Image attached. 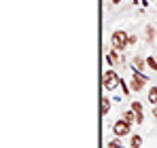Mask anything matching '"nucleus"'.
<instances>
[{
	"mask_svg": "<svg viewBox=\"0 0 157 148\" xmlns=\"http://www.w3.org/2000/svg\"><path fill=\"white\" fill-rule=\"evenodd\" d=\"M128 34L123 32V30H117V32H113V36H110V43H113V47L117 51H121V49H125L128 47Z\"/></svg>",
	"mask_w": 157,
	"mask_h": 148,
	"instance_id": "nucleus-1",
	"label": "nucleus"
},
{
	"mask_svg": "<svg viewBox=\"0 0 157 148\" xmlns=\"http://www.w3.org/2000/svg\"><path fill=\"white\" fill-rule=\"evenodd\" d=\"M102 85H104L106 91H113L117 85H121V78L113 72V70H108V72H104V76H102Z\"/></svg>",
	"mask_w": 157,
	"mask_h": 148,
	"instance_id": "nucleus-2",
	"label": "nucleus"
},
{
	"mask_svg": "<svg viewBox=\"0 0 157 148\" xmlns=\"http://www.w3.org/2000/svg\"><path fill=\"white\" fill-rule=\"evenodd\" d=\"M130 127H132V125L128 123L125 119H121V121H117V123L113 125V133H115L117 138H123V135L130 133Z\"/></svg>",
	"mask_w": 157,
	"mask_h": 148,
	"instance_id": "nucleus-3",
	"label": "nucleus"
},
{
	"mask_svg": "<svg viewBox=\"0 0 157 148\" xmlns=\"http://www.w3.org/2000/svg\"><path fill=\"white\" fill-rule=\"evenodd\" d=\"M144 83H147V76L140 72H134V76H132V89L134 91H140L142 87H144Z\"/></svg>",
	"mask_w": 157,
	"mask_h": 148,
	"instance_id": "nucleus-4",
	"label": "nucleus"
},
{
	"mask_svg": "<svg viewBox=\"0 0 157 148\" xmlns=\"http://www.w3.org/2000/svg\"><path fill=\"white\" fill-rule=\"evenodd\" d=\"M132 110L136 112V123H142V121H144V119H142V104H140V102H134V104H132Z\"/></svg>",
	"mask_w": 157,
	"mask_h": 148,
	"instance_id": "nucleus-5",
	"label": "nucleus"
},
{
	"mask_svg": "<svg viewBox=\"0 0 157 148\" xmlns=\"http://www.w3.org/2000/svg\"><path fill=\"white\" fill-rule=\"evenodd\" d=\"M100 112H102V114H108V112H110V99L106 98H102V102H100Z\"/></svg>",
	"mask_w": 157,
	"mask_h": 148,
	"instance_id": "nucleus-6",
	"label": "nucleus"
},
{
	"mask_svg": "<svg viewBox=\"0 0 157 148\" xmlns=\"http://www.w3.org/2000/svg\"><path fill=\"white\" fill-rule=\"evenodd\" d=\"M130 148H142V138H140V135H132Z\"/></svg>",
	"mask_w": 157,
	"mask_h": 148,
	"instance_id": "nucleus-7",
	"label": "nucleus"
},
{
	"mask_svg": "<svg viewBox=\"0 0 157 148\" xmlns=\"http://www.w3.org/2000/svg\"><path fill=\"white\" fill-rule=\"evenodd\" d=\"M147 98H149V102H151V104H155V106H157V87L149 89V95H147Z\"/></svg>",
	"mask_w": 157,
	"mask_h": 148,
	"instance_id": "nucleus-8",
	"label": "nucleus"
},
{
	"mask_svg": "<svg viewBox=\"0 0 157 148\" xmlns=\"http://www.w3.org/2000/svg\"><path fill=\"white\" fill-rule=\"evenodd\" d=\"M106 61H108L110 66H115V64H119V59H117V53H115V51H110V53L106 55Z\"/></svg>",
	"mask_w": 157,
	"mask_h": 148,
	"instance_id": "nucleus-9",
	"label": "nucleus"
},
{
	"mask_svg": "<svg viewBox=\"0 0 157 148\" xmlns=\"http://www.w3.org/2000/svg\"><path fill=\"white\" fill-rule=\"evenodd\" d=\"M123 119H125V121L132 125L134 121H136V112H134V110H128V112H123Z\"/></svg>",
	"mask_w": 157,
	"mask_h": 148,
	"instance_id": "nucleus-10",
	"label": "nucleus"
},
{
	"mask_svg": "<svg viewBox=\"0 0 157 148\" xmlns=\"http://www.w3.org/2000/svg\"><path fill=\"white\" fill-rule=\"evenodd\" d=\"M134 68H136V70H142V68H144V61H142L140 57H136V59H134Z\"/></svg>",
	"mask_w": 157,
	"mask_h": 148,
	"instance_id": "nucleus-11",
	"label": "nucleus"
},
{
	"mask_svg": "<svg viewBox=\"0 0 157 148\" xmlns=\"http://www.w3.org/2000/svg\"><path fill=\"white\" fill-rule=\"evenodd\" d=\"M147 66H149L151 70H157V59H153V57H149V59H147Z\"/></svg>",
	"mask_w": 157,
	"mask_h": 148,
	"instance_id": "nucleus-12",
	"label": "nucleus"
},
{
	"mask_svg": "<svg viewBox=\"0 0 157 148\" xmlns=\"http://www.w3.org/2000/svg\"><path fill=\"white\" fill-rule=\"evenodd\" d=\"M108 148H123V144L119 140H113V142H108Z\"/></svg>",
	"mask_w": 157,
	"mask_h": 148,
	"instance_id": "nucleus-13",
	"label": "nucleus"
},
{
	"mask_svg": "<svg viewBox=\"0 0 157 148\" xmlns=\"http://www.w3.org/2000/svg\"><path fill=\"white\" fill-rule=\"evenodd\" d=\"M153 117H155V121H157V106L153 108Z\"/></svg>",
	"mask_w": 157,
	"mask_h": 148,
	"instance_id": "nucleus-14",
	"label": "nucleus"
}]
</instances>
